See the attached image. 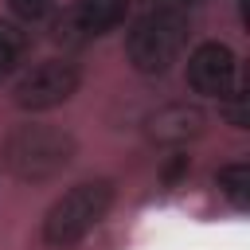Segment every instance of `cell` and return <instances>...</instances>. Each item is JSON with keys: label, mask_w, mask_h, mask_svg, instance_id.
<instances>
[{"label": "cell", "mask_w": 250, "mask_h": 250, "mask_svg": "<svg viewBox=\"0 0 250 250\" xmlns=\"http://www.w3.org/2000/svg\"><path fill=\"white\" fill-rule=\"evenodd\" d=\"M203 121L207 117H203L199 105L172 102V105H164V109H156L148 117V137L156 145H184V141H191V137L203 133Z\"/></svg>", "instance_id": "cell-6"}, {"label": "cell", "mask_w": 250, "mask_h": 250, "mask_svg": "<svg viewBox=\"0 0 250 250\" xmlns=\"http://www.w3.org/2000/svg\"><path fill=\"white\" fill-rule=\"evenodd\" d=\"M27 51H31V35L23 31V23L0 20V78H8V74L23 62Z\"/></svg>", "instance_id": "cell-8"}, {"label": "cell", "mask_w": 250, "mask_h": 250, "mask_svg": "<svg viewBox=\"0 0 250 250\" xmlns=\"http://www.w3.org/2000/svg\"><path fill=\"white\" fill-rule=\"evenodd\" d=\"M184 43H188V16H184V12L148 8V12L129 27L125 55H129L133 70H141V74H164V70L180 59Z\"/></svg>", "instance_id": "cell-3"}, {"label": "cell", "mask_w": 250, "mask_h": 250, "mask_svg": "<svg viewBox=\"0 0 250 250\" xmlns=\"http://www.w3.org/2000/svg\"><path fill=\"white\" fill-rule=\"evenodd\" d=\"M82 86V70L70 59H43L31 70L20 74V82L12 86V102L27 113H47L62 102H70Z\"/></svg>", "instance_id": "cell-4"}, {"label": "cell", "mask_w": 250, "mask_h": 250, "mask_svg": "<svg viewBox=\"0 0 250 250\" xmlns=\"http://www.w3.org/2000/svg\"><path fill=\"white\" fill-rule=\"evenodd\" d=\"M125 12H129V0H74V8L66 16L82 31V39H94V35L113 31L125 20Z\"/></svg>", "instance_id": "cell-7"}, {"label": "cell", "mask_w": 250, "mask_h": 250, "mask_svg": "<svg viewBox=\"0 0 250 250\" xmlns=\"http://www.w3.org/2000/svg\"><path fill=\"white\" fill-rule=\"evenodd\" d=\"M74 152H78V145L66 129L39 125V121L12 129L8 141H4V164L23 184H47V180L62 176L70 168Z\"/></svg>", "instance_id": "cell-1"}, {"label": "cell", "mask_w": 250, "mask_h": 250, "mask_svg": "<svg viewBox=\"0 0 250 250\" xmlns=\"http://www.w3.org/2000/svg\"><path fill=\"white\" fill-rule=\"evenodd\" d=\"M191 4H199V0H148V8H160V12H184V16H188Z\"/></svg>", "instance_id": "cell-12"}, {"label": "cell", "mask_w": 250, "mask_h": 250, "mask_svg": "<svg viewBox=\"0 0 250 250\" xmlns=\"http://www.w3.org/2000/svg\"><path fill=\"white\" fill-rule=\"evenodd\" d=\"M51 8H55V0H8V12L20 23H39L51 16Z\"/></svg>", "instance_id": "cell-10"}, {"label": "cell", "mask_w": 250, "mask_h": 250, "mask_svg": "<svg viewBox=\"0 0 250 250\" xmlns=\"http://www.w3.org/2000/svg\"><path fill=\"white\" fill-rule=\"evenodd\" d=\"M223 102H227V117H230V125H234V129H246V94H242V90H230Z\"/></svg>", "instance_id": "cell-11"}, {"label": "cell", "mask_w": 250, "mask_h": 250, "mask_svg": "<svg viewBox=\"0 0 250 250\" xmlns=\"http://www.w3.org/2000/svg\"><path fill=\"white\" fill-rule=\"evenodd\" d=\"M215 184H219V191H223L238 211L250 203V164H246V160L223 164V168H219V176H215Z\"/></svg>", "instance_id": "cell-9"}, {"label": "cell", "mask_w": 250, "mask_h": 250, "mask_svg": "<svg viewBox=\"0 0 250 250\" xmlns=\"http://www.w3.org/2000/svg\"><path fill=\"white\" fill-rule=\"evenodd\" d=\"M238 78V59L227 43L207 39L188 55V86L203 98H227Z\"/></svg>", "instance_id": "cell-5"}, {"label": "cell", "mask_w": 250, "mask_h": 250, "mask_svg": "<svg viewBox=\"0 0 250 250\" xmlns=\"http://www.w3.org/2000/svg\"><path fill=\"white\" fill-rule=\"evenodd\" d=\"M109 207H113V184L109 180H82V184H74L70 191H62L51 203V211L43 219V242L74 246L78 238H86L105 219Z\"/></svg>", "instance_id": "cell-2"}]
</instances>
